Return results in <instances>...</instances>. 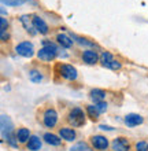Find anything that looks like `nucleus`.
Returning <instances> with one entry per match:
<instances>
[{
    "mask_svg": "<svg viewBox=\"0 0 148 151\" xmlns=\"http://www.w3.org/2000/svg\"><path fill=\"white\" fill-rule=\"evenodd\" d=\"M89 96H91V99L95 102V104L99 103V102H103L104 98H106V92L103 89H99V88H95L92 91L89 92Z\"/></svg>",
    "mask_w": 148,
    "mask_h": 151,
    "instance_id": "nucleus-13",
    "label": "nucleus"
},
{
    "mask_svg": "<svg viewBox=\"0 0 148 151\" xmlns=\"http://www.w3.org/2000/svg\"><path fill=\"white\" fill-rule=\"evenodd\" d=\"M111 146L114 151H129V148H130L129 140L126 137H117V139L112 140Z\"/></svg>",
    "mask_w": 148,
    "mask_h": 151,
    "instance_id": "nucleus-8",
    "label": "nucleus"
},
{
    "mask_svg": "<svg viewBox=\"0 0 148 151\" xmlns=\"http://www.w3.org/2000/svg\"><path fill=\"white\" fill-rule=\"evenodd\" d=\"M59 136L66 142H73L76 139V131L71 128H62L59 131Z\"/></svg>",
    "mask_w": 148,
    "mask_h": 151,
    "instance_id": "nucleus-12",
    "label": "nucleus"
},
{
    "mask_svg": "<svg viewBox=\"0 0 148 151\" xmlns=\"http://www.w3.org/2000/svg\"><path fill=\"white\" fill-rule=\"evenodd\" d=\"M92 144L96 150L104 151V150H107V147H108V140L102 135H95L92 137Z\"/></svg>",
    "mask_w": 148,
    "mask_h": 151,
    "instance_id": "nucleus-10",
    "label": "nucleus"
},
{
    "mask_svg": "<svg viewBox=\"0 0 148 151\" xmlns=\"http://www.w3.org/2000/svg\"><path fill=\"white\" fill-rule=\"evenodd\" d=\"M114 60V56H112V54H110L108 51H104L100 54V62H102V65L103 66H107V65H110Z\"/></svg>",
    "mask_w": 148,
    "mask_h": 151,
    "instance_id": "nucleus-18",
    "label": "nucleus"
},
{
    "mask_svg": "<svg viewBox=\"0 0 148 151\" xmlns=\"http://www.w3.org/2000/svg\"><path fill=\"white\" fill-rule=\"evenodd\" d=\"M136 150L137 151H148V143L141 140V142H137L136 143Z\"/></svg>",
    "mask_w": 148,
    "mask_h": 151,
    "instance_id": "nucleus-24",
    "label": "nucleus"
},
{
    "mask_svg": "<svg viewBox=\"0 0 148 151\" xmlns=\"http://www.w3.org/2000/svg\"><path fill=\"white\" fill-rule=\"evenodd\" d=\"M59 74L63 77V78L69 80V81H76L77 77H78V73H77V69L71 65L63 63L59 66Z\"/></svg>",
    "mask_w": 148,
    "mask_h": 151,
    "instance_id": "nucleus-3",
    "label": "nucleus"
},
{
    "mask_svg": "<svg viewBox=\"0 0 148 151\" xmlns=\"http://www.w3.org/2000/svg\"><path fill=\"white\" fill-rule=\"evenodd\" d=\"M15 52L18 55L24 56V58H30L34 54V47H33V44L30 41H22V43L16 44Z\"/></svg>",
    "mask_w": 148,
    "mask_h": 151,
    "instance_id": "nucleus-4",
    "label": "nucleus"
},
{
    "mask_svg": "<svg viewBox=\"0 0 148 151\" xmlns=\"http://www.w3.org/2000/svg\"><path fill=\"white\" fill-rule=\"evenodd\" d=\"M12 133V122L7 115H1V137L3 140H7L8 135Z\"/></svg>",
    "mask_w": 148,
    "mask_h": 151,
    "instance_id": "nucleus-7",
    "label": "nucleus"
},
{
    "mask_svg": "<svg viewBox=\"0 0 148 151\" xmlns=\"http://www.w3.org/2000/svg\"><path fill=\"white\" fill-rule=\"evenodd\" d=\"M30 137L32 136H30V131H29L28 128H21L16 132V139H18L19 143H28Z\"/></svg>",
    "mask_w": 148,
    "mask_h": 151,
    "instance_id": "nucleus-14",
    "label": "nucleus"
},
{
    "mask_svg": "<svg viewBox=\"0 0 148 151\" xmlns=\"http://www.w3.org/2000/svg\"><path fill=\"white\" fill-rule=\"evenodd\" d=\"M26 144H28V150L30 151H39L41 148V140L37 136H32Z\"/></svg>",
    "mask_w": 148,
    "mask_h": 151,
    "instance_id": "nucleus-16",
    "label": "nucleus"
},
{
    "mask_svg": "<svg viewBox=\"0 0 148 151\" xmlns=\"http://www.w3.org/2000/svg\"><path fill=\"white\" fill-rule=\"evenodd\" d=\"M0 25H1V29H0V33L7 32L8 29V21L6 18H0Z\"/></svg>",
    "mask_w": 148,
    "mask_h": 151,
    "instance_id": "nucleus-26",
    "label": "nucleus"
},
{
    "mask_svg": "<svg viewBox=\"0 0 148 151\" xmlns=\"http://www.w3.org/2000/svg\"><path fill=\"white\" fill-rule=\"evenodd\" d=\"M28 19H29V17L28 15H22L21 17V22H22V24H24V26H25V29H26V32H29L30 33V35H32V36H34V35H36V30H33V26L30 24H28Z\"/></svg>",
    "mask_w": 148,
    "mask_h": 151,
    "instance_id": "nucleus-21",
    "label": "nucleus"
},
{
    "mask_svg": "<svg viewBox=\"0 0 148 151\" xmlns=\"http://www.w3.org/2000/svg\"><path fill=\"white\" fill-rule=\"evenodd\" d=\"M144 121V118L141 117L140 114H134V113H130L125 117V124L128 125L129 128H134V127H139L141 125Z\"/></svg>",
    "mask_w": 148,
    "mask_h": 151,
    "instance_id": "nucleus-9",
    "label": "nucleus"
},
{
    "mask_svg": "<svg viewBox=\"0 0 148 151\" xmlns=\"http://www.w3.org/2000/svg\"><path fill=\"white\" fill-rule=\"evenodd\" d=\"M0 39H1V41H3V43H6V41L10 39V35H8V32L0 33Z\"/></svg>",
    "mask_w": 148,
    "mask_h": 151,
    "instance_id": "nucleus-29",
    "label": "nucleus"
},
{
    "mask_svg": "<svg viewBox=\"0 0 148 151\" xmlns=\"http://www.w3.org/2000/svg\"><path fill=\"white\" fill-rule=\"evenodd\" d=\"M58 56V47L54 43L44 45L40 48V51H37V58L40 60H45V62H51Z\"/></svg>",
    "mask_w": 148,
    "mask_h": 151,
    "instance_id": "nucleus-1",
    "label": "nucleus"
},
{
    "mask_svg": "<svg viewBox=\"0 0 148 151\" xmlns=\"http://www.w3.org/2000/svg\"><path fill=\"white\" fill-rule=\"evenodd\" d=\"M97 59H99V55L93 50H87V51L82 52V60L87 65H95L97 62Z\"/></svg>",
    "mask_w": 148,
    "mask_h": 151,
    "instance_id": "nucleus-11",
    "label": "nucleus"
},
{
    "mask_svg": "<svg viewBox=\"0 0 148 151\" xmlns=\"http://www.w3.org/2000/svg\"><path fill=\"white\" fill-rule=\"evenodd\" d=\"M67 121L70 125L73 127H82L85 124V114H84V110L80 107H73L67 114Z\"/></svg>",
    "mask_w": 148,
    "mask_h": 151,
    "instance_id": "nucleus-2",
    "label": "nucleus"
},
{
    "mask_svg": "<svg viewBox=\"0 0 148 151\" xmlns=\"http://www.w3.org/2000/svg\"><path fill=\"white\" fill-rule=\"evenodd\" d=\"M58 122V113H56L55 109H47L43 114V124H44L47 128H54Z\"/></svg>",
    "mask_w": 148,
    "mask_h": 151,
    "instance_id": "nucleus-5",
    "label": "nucleus"
},
{
    "mask_svg": "<svg viewBox=\"0 0 148 151\" xmlns=\"http://www.w3.org/2000/svg\"><path fill=\"white\" fill-rule=\"evenodd\" d=\"M71 39H74L77 43L81 44V45H87V47H96L92 41H88V39H84V37H78V36H76V35H71Z\"/></svg>",
    "mask_w": 148,
    "mask_h": 151,
    "instance_id": "nucleus-22",
    "label": "nucleus"
},
{
    "mask_svg": "<svg viewBox=\"0 0 148 151\" xmlns=\"http://www.w3.org/2000/svg\"><path fill=\"white\" fill-rule=\"evenodd\" d=\"M100 129H103V131H112V128L111 127H106V125H100Z\"/></svg>",
    "mask_w": 148,
    "mask_h": 151,
    "instance_id": "nucleus-30",
    "label": "nucleus"
},
{
    "mask_svg": "<svg viewBox=\"0 0 148 151\" xmlns=\"http://www.w3.org/2000/svg\"><path fill=\"white\" fill-rule=\"evenodd\" d=\"M56 40H58V43H59L63 48H71L73 47V40H71V37H69L67 35L59 33V35L56 36Z\"/></svg>",
    "mask_w": 148,
    "mask_h": 151,
    "instance_id": "nucleus-15",
    "label": "nucleus"
},
{
    "mask_svg": "<svg viewBox=\"0 0 148 151\" xmlns=\"http://www.w3.org/2000/svg\"><path fill=\"white\" fill-rule=\"evenodd\" d=\"M22 1H25V0H1V3L7 4V6H19Z\"/></svg>",
    "mask_w": 148,
    "mask_h": 151,
    "instance_id": "nucleus-25",
    "label": "nucleus"
},
{
    "mask_svg": "<svg viewBox=\"0 0 148 151\" xmlns=\"http://www.w3.org/2000/svg\"><path fill=\"white\" fill-rule=\"evenodd\" d=\"M106 68H108V69H112V70H118V69H121V63L119 62H118V60H112L111 63L110 65H107V66H106Z\"/></svg>",
    "mask_w": 148,
    "mask_h": 151,
    "instance_id": "nucleus-28",
    "label": "nucleus"
},
{
    "mask_svg": "<svg viewBox=\"0 0 148 151\" xmlns=\"http://www.w3.org/2000/svg\"><path fill=\"white\" fill-rule=\"evenodd\" d=\"M96 107L100 114H102V113H106V110H107V103H106V102H99V103H96Z\"/></svg>",
    "mask_w": 148,
    "mask_h": 151,
    "instance_id": "nucleus-27",
    "label": "nucleus"
},
{
    "mask_svg": "<svg viewBox=\"0 0 148 151\" xmlns=\"http://www.w3.org/2000/svg\"><path fill=\"white\" fill-rule=\"evenodd\" d=\"M43 139L45 140V143L51 144V146H59V144H60V139H59V137H58L56 135H54V133H49V132L44 133Z\"/></svg>",
    "mask_w": 148,
    "mask_h": 151,
    "instance_id": "nucleus-17",
    "label": "nucleus"
},
{
    "mask_svg": "<svg viewBox=\"0 0 148 151\" xmlns=\"http://www.w3.org/2000/svg\"><path fill=\"white\" fill-rule=\"evenodd\" d=\"M70 151H92V150H91V147H89L87 143L81 142V143L74 144V146L70 148Z\"/></svg>",
    "mask_w": 148,
    "mask_h": 151,
    "instance_id": "nucleus-23",
    "label": "nucleus"
},
{
    "mask_svg": "<svg viewBox=\"0 0 148 151\" xmlns=\"http://www.w3.org/2000/svg\"><path fill=\"white\" fill-rule=\"evenodd\" d=\"M87 113H88V115L91 117L92 119H97L99 118V110H97L96 104H89V106H87Z\"/></svg>",
    "mask_w": 148,
    "mask_h": 151,
    "instance_id": "nucleus-20",
    "label": "nucleus"
},
{
    "mask_svg": "<svg viewBox=\"0 0 148 151\" xmlns=\"http://www.w3.org/2000/svg\"><path fill=\"white\" fill-rule=\"evenodd\" d=\"M32 25L33 28L36 29L37 33H41V35H47L48 33V25L45 24V21L39 15H33L32 17Z\"/></svg>",
    "mask_w": 148,
    "mask_h": 151,
    "instance_id": "nucleus-6",
    "label": "nucleus"
},
{
    "mask_svg": "<svg viewBox=\"0 0 148 151\" xmlns=\"http://www.w3.org/2000/svg\"><path fill=\"white\" fill-rule=\"evenodd\" d=\"M29 78H30V81H32V83L39 84V83H41V81H43V74H41L39 70L33 69V70H30V72H29Z\"/></svg>",
    "mask_w": 148,
    "mask_h": 151,
    "instance_id": "nucleus-19",
    "label": "nucleus"
}]
</instances>
